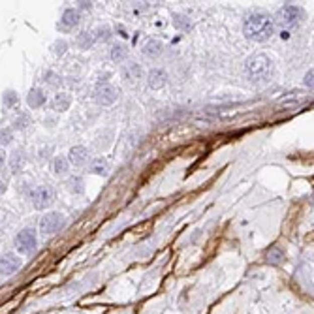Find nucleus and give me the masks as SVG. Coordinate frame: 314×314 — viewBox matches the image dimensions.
Returning a JSON list of instances; mask_svg holds the SVG:
<instances>
[{
  "label": "nucleus",
  "instance_id": "obj_13",
  "mask_svg": "<svg viewBox=\"0 0 314 314\" xmlns=\"http://www.w3.org/2000/svg\"><path fill=\"white\" fill-rule=\"evenodd\" d=\"M25 162H27L25 154H23L21 150H15L14 154L10 156V170H12V173H14V175L21 173L23 168H25Z\"/></svg>",
  "mask_w": 314,
  "mask_h": 314
},
{
  "label": "nucleus",
  "instance_id": "obj_17",
  "mask_svg": "<svg viewBox=\"0 0 314 314\" xmlns=\"http://www.w3.org/2000/svg\"><path fill=\"white\" fill-rule=\"evenodd\" d=\"M107 170H109V166L104 158H98V160H94L93 166H91V172L94 175H107Z\"/></svg>",
  "mask_w": 314,
  "mask_h": 314
},
{
  "label": "nucleus",
  "instance_id": "obj_12",
  "mask_svg": "<svg viewBox=\"0 0 314 314\" xmlns=\"http://www.w3.org/2000/svg\"><path fill=\"white\" fill-rule=\"evenodd\" d=\"M71 104V96L66 93H58L55 94V98H53V102H51V107L55 109V111H66L68 107H70Z\"/></svg>",
  "mask_w": 314,
  "mask_h": 314
},
{
  "label": "nucleus",
  "instance_id": "obj_14",
  "mask_svg": "<svg viewBox=\"0 0 314 314\" xmlns=\"http://www.w3.org/2000/svg\"><path fill=\"white\" fill-rule=\"evenodd\" d=\"M79 21H81V15H79V12L77 10H73V8L66 10L64 14H62V27H66V29L77 27Z\"/></svg>",
  "mask_w": 314,
  "mask_h": 314
},
{
  "label": "nucleus",
  "instance_id": "obj_18",
  "mask_svg": "<svg viewBox=\"0 0 314 314\" xmlns=\"http://www.w3.org/2000/svg\"><path fill=\"white\" fill-rule=\"evenodd\" d=\"M51 168H53V173L62 175V173H66V170H68V160H66L64 156H57L55 160H53Z\"/></svg>",
  "mask_w": 314,
  "mask_h": 314
},
{
  "label": "nucleus",
  "instance_id": "obj_7",
  "mask_svg": "<svg viewBox=\"0 0 314 314\" xmlns=\"http://www.w3.org/2000/svg\"><path fill=\"white\" fill-rule=\"evenodd\" d=\"M64 226V216L60 213H47L40 218V231L42 233H57Z\"/></svg>",
  "mask_w": 314,
  "mask_h": 314
},
{
  "label": "nucleus",
  "instance_id": "obj_26",
  "mask_svg": "<svg viewBox=\"0 0 314 314\" xmlns=\"http://www.w3.org/2000/svg\"><path fill=\"white\" fill-rule=\"evenodd\" d=\"M12 141H14V136L10 128H0V145H10Z\"/></svg>",
  "mask_w": 314,
  "mask_h": 314
},
{
  "label": "nucleus",
  "instance_id": "obj_3",
  "mask_svg": "<svg viewBox=\"0 0 314 314\" xmlns=\"http://www.w3.org/2000/svg\"><path fill=\"white\" fill-rule=\"evenodd\" d=\"M303 19V12H301L299 6H293V4H288V6L280 8L279 14H277V21H279L280 27H295L297 23Z\"/></svg>",
  "mask_w": 314,
  "mask_h": 314
},
{
  "label": "nucleus",
  "instance_id": "obj_15",
  "mask_svg": "<svg viewBox=\"0 0 314 314\" xmlns=\"http://www.w3.org/2000/svg\"><path fill=\"white\" fill-rule=\"evenodd\" d=\"M162 51H164V45H162V42H158V40H149V42L143 45V53L147 57H158V55H162Z\"/></svg>",
  "mask_w": 314,
  "mask_h": 314
},
{
  "label": "nucleus",
  "instance_id": "obj_31",
  "mask_svg": "<svg viewBox=\"0 0 314 314\" xmlns=\"http://www.w3.org/2000/svg\"><path fill=\"white\" fill-rule=\"evenodd\" d=\"M4 162H6V150L0 147V168L4 166Z\"/></svg>",
  "mask_w": 314,
  "mask_h": 314
},
{
  "label": "nucleus",
  "instance_id": "obj_19",
  "mask_svg": "<svg viewBox=\"0 0 314 314\" xmlns=\"http://www.w3.org/2000/svg\"><path fill=\"white\" fill-rule=\"evenodd\" d=\"M173 25H175L179 30H190L192 29V23H190V19L185 17V15H175V17H173Z\"/></svg>",
  "mask_w": 314,
  "mask_h": 314
},
{
  "label": "nucleus",
  "instance_id": "obj_16",
  "mask_svg": "<svg viewBox=\"0 0 314 314\" xmlns=\"http://www.w3.org/2000/svg\"><path fill=\"white\" fill-rule=\"evenodd\" d=\"M122 75H124V79H128V81H136L141 75V68H139L137 62H128V64H124V68H122Z\"/></svg>",
  "mask_w": 314,
  "mask_h": 314
},
{
  "label": "nucleus",
  "instance_id": "obj_5",
  "mask_svg": "<svg viewBox=\"0 0 314 314\" xmlns=\"http://www.w3.org/2000/svg\"><path fill=\"white\" fill-rule=\"evenodd\" d=\"M36 245H38V239H36V229H21L17 237H15V249L23 252V254H32L36 250Z\"/></svg>",
  "mask_w": 314,
  "mask_h": 314
},
{
  "label": "nucleus",
  "instance_id": "obj_33",
  "mask_svg": "<svg viewBox=\"0 0 314 314\" xmlns=\"http://www.w3.org/2000/svg\"><path fill=\"white\" fill-rule=\"evenodd\" d=\"M4 190H6V185H4V183H2V181H0V194L4 192Z\"/></svg>",
  "mask_w": 314,
  "mask_h": 314
},
{
  "label": "nucleus",
  "instance_id": "obj_25",
  "mask_svg": "<svg viewBox=\"0 0 314 314\" xmlns=\"http://www.w3.org/2000/svg\"><path fill=\"white\" fill-rule=\"evenodd\" d=\"M267 260H269V264H280L282 262V252L279 249H271L267 252Z\"/></svg>",
  "mask_w": 314,
  "mask_h": 314
},
{
  "label": "nucleus",
  "instance_id": "obj_28",
  "mask_svg": "<svg viewBox=\"0 0 314 314\" xmlns=\"http://www.w3.org/2000/svg\"><path fill=\"white\" fill-rule=\"evenodd\" d=\"M45 81H47V83H49L51 87H58L60 85V77H58L57 73H47V79H45Z\"/></svg>",
  "mask_w": 314,
  "mask_h": 314
},
{
  "label": "nucleus",
  "instance_id": "obj_27",
  "mask_svg": "<svg viewBox=\"0 0 314 314\" xmlns=\"http://www.w3.org/2000/svg\"><path fill=\"white\" fill-rule=\"evenodd\" d=\"M77 43L81 45V47H85V49H89L91 45L94 43V38H93V34H81L77 38Z\"/></svg>",
  "mask_w": 314,
  "mask_h": 314
},
{
  "label": "nucleus",
  "instance_id": "obj_10",
  "mask_svg": "<svg viewBox=\"0 0 314 314\" xmlns=\"http://www.w3.org/2000/svg\"><path fill=\"white\" fill-rule=\"evenodd\" d=\"M45 100H47V96H45V93H43L42 89H32V91L27 94V104H29L30 107H34V109L42 107L43 104H45Z\"/></svg>",
  "mask_w": 314,
  "mask_h": 314
},
{
  "label": "nucleus",
  "instance_id": "obj_23",
  "mask_svg": "<svg viewBox=\"0 0 314 314\" xmlns=\"http://www.w3.org/2000/svg\"><path fill=\"white\" fill-rule=\"evenodd\" d=\"M109 36H111V29H109V27H102V29H96L93 38L94 40H100V42H106Z\"/></svg>",
  "mask_w": 314,
  "mask_h": 314
},
{
  "label": "nucleus",
  "instance_id": "obj_11",
  "mask_svg": "<svg viewBox=\"0 0 314 314\" xmlns=\"http://www.w3.org/2000/svg\"><path fill=\"white\" fill-rule=\"evenodd\" d=\"M87 158H89V150H87L85 147L77 145V147H71L70 149V162L71 164L83 166L87 162Z\"/></svg>",
  "mask_w": 314,
  "mask_h": 314
},
{
  "label": "nucleus",
  "instance_id": "obj_24",
  "mask_svg": "<svg viewBox=\"0 0 314 314\" xmlns=\"http://www.w3.org/2000/svg\"><path fill=\"white\" fill-rule=\"evenodd\" d=\"M2 100H4V106L6 107H14L17 104V94H15V91H6Z\"/></svg>",
  "mask_w": 314,
  "mask_h": 314
},
{
  "label": "nucleus",
  "instance_id": "obj_29",
  "mask_svg": "<svg viewBox=\"0 0 314 314\" xmlns=\"http://www.w3.org/2000/svg\"><path fill=\"white\" fill-rule=\"evenodd\" d=\"M66 51V43L64 42H57L53 45V53H57V55H62Z\"/></svg>",
  "mask_w": 314,
  "mask_h": 314
},
{
  "label": "nucleus",
  "instance_id": "obj_30",
  "mask_svg": "<svg viewBox=\"0 0 314 314\" xmlns=\"http://www.w3.org/2000/svg\"><path fill=\"white\" fill-rule=\"evenodd\" d=\"M312 75H314V73H312V70H310V71H307V75H305V85H307V87H310V89H312Z\"/></svg>",
  "mask_w": 314,
  "mask_h": 314
},
{
  "label": "nucleus",
  "instance_id": "obj_21",
  "mask_svg": "<svg viewBox=\"0 0 314 314\" xmlns=\"http://www.w3.org/2000/svg\"><path fill=\"white\" fill-rule=\"evenodd\" d=\"M68 188H70V192H73V194H81L85 190V185H83V181L79 177H71L70 181H68Z\"/></svg>",
  "mask_w": 314,
  "mask_h": 314
},
{
  "label": "nucleus",
  "instance_id": "obj_1",
  "mask_svg": "<svg viewBox=\"0 0 314 314\" xmlns=\"http://www.w3.org/2000/svg\"><path fill=\"white\" fill-rule=\"evenodd\" d=\"M243 34L252 42H267L273 36V19L264 12L250 14L243 23Z\"/></svg>",
  "mask_w": 314,
  "mask_h": 314
},
{
  "label": "nucleus",
  "instance_id": "obj_6",
  "mask_svg": "<svg viewBox=\"0 0 314 314\" xmlns=\"http://www.w3.org/2000/svg\"><path fill=\"white\" fill-rule=\"evenodd\" d=\"M94 98L102 106H113L115 102L119 100V89H115L109 83H100L94 89Z\"/></svg>",
  "mask_w": 314,
  "mask_h": 314
},
{
  "label": "nucleus",
  "instance_id": "obj_4",
  "mask_svg": "<svg viewBox=\"0 0 314 314\" xmlns=\"http://www.w3.org/2000/svg\"><path fill=\"white\" fill-rule=\"evenodd\" d=\"M30 200L34 203L36 209H45L49 207L53 200H55V190L47 185H40L36 186L34 190L30 192Z\"/></svg>",
  "mask_w": 314,
  "mask_h": 314
},
{
  "label": "nucleus",
  "instance_id": "obj_32",
  "mask_svg": "<svg viewBox=\"0 0 314 314\" xmlns=\"http://www.w3.org/2000/svg\"><path fill=\"white\" fill-rule=\"evenodd\" d=\"M79 8H81V10H89V8H91V2H79Z\"/></svg>",
  "mask_w": 314,
  "mask_h": 314
},
{
  "label": "nucleus",
  "instance_id": "obj_20",
  "mask_svg": "<svg viewBox=\"0 0 314 314\" xmlns=\"http://www.w3.org/2000/svg\"><path fill=\"white\" fill-rule=\"evenodd\" d=\"M124 57H126V47H124L122 43L113 45V49H111V58H113L115 62H121Z\"/></svg>",
  "mask_w": 314,
  "mask_h": 314
},
{
  "label": "nucleus",
  "instance_id": "obj_22",
  "mask_svg": "<svg viewBox=\"0 0 314 314\" xmlns=\"http://www.w3.org/2000/svg\"><path fill=\"white\" fill-rule=\"evenodd\" d=\"M14 126L17 130H25V128H29L30 126V117L27 113H21L17 119L14 121Z\"/></svg>",
  "mask_w": 314,
  "mask_h": 314
},
{
  "label": "nucleus",
  "instance_id": "obj_8",
  "mask_svg": "<svg viewBox=\"0 0 314 314\" xmlns=\"http://www.w3.org/2000/svg\"><path fill=\"white\" fill-rule=\"evenodd\" d=\"M21 267V260L14 254H6L0 260V273L2 275H14L17 269Z\"/></svg>",
  "mask_w": 314,
  "mask_h": 314
},
{
  "label": "nucleus",
  "instance_id": "obj_2",
  "mask_svg": "<svg viewBox=\"0 0 314 314\" xmlns=\"http://www.w3.org/2000/svg\"><path fill=\"white\" fill-rule=\"evenodd\" d=\"M245 73L252 83H264V81L271 77L273 73L271 58L264 55V53H258L254 57H250L247 60V66H245Z\"/></svg>",
  "mask_w": 314,
  "mask_h": 314
},
{
  "label": "nucleus",
  "instance_id": "obj_9",
  "mask_svg": "<svg viewBox=\"0 0 314 314\" xmlns=\"http://www.w3.org/2000/svg\"><path fill=\"white\" fill-rule=\"evenodd\" d=\"M147 83H149L150 89H154V91H158V89H162V87L168 83V73H166V70H160V68H156V70H152L149 73V79H147Z\"/></svg>",
  "mask_w": 314,
  "mask_h": 314
}]
</instances>
